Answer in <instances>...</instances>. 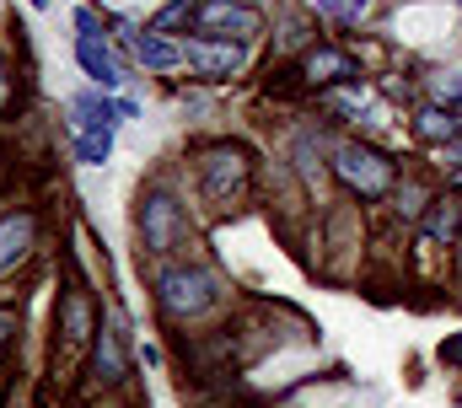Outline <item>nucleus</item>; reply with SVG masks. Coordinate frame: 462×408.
Wrapping results in <instances>:
<instances>
[{
	"instance_id": "1",
	"label": "nucleus",
	"mask_w": 462,
	"mask_h": 408,
	"mask_svg": "<svg viewBox=\"0 0 462 408\" xmlns=\"http://www.w3.org/2000/svg\"><path fill=\"white\" fill-rule=\"evenodd\" d=\"M151 291H156L162 317H172V322H199V317H210L216 306L226 301L221 274L205 269V264H162L151 274Z\"/></svg>"
},
{
	"instance_id": "2",
	"label": "nucleus",
	"mask_w": 462,
	"mask_h": 408,
	"mask_svg": "<svg viewBox=\"0 0 462 408\" xmlns=\"http://www.w3.org/2000/svg\"><path fill=\"white\" fill-rule=\"evenodd\" d=\"M328 167H334L339 189H345L349 199H360V204H382V199H393V189H398V162H393L387 151L365 145V140L334 145Z\"/></svg>"
},
{
	"instance_id": "3",
	"label": "nucleus",
	"mask_w": 462,
	"mask_h": 408,
	"mask_svg": "<svg viewBox=\"0 0 462 408\" xmlns=\"http://www.w3.org/2000/svg\"><path fill=\"white\" fill-rule=\"evenodd\" d=\"M199 194L216 204V209H226L247 194V183H253V151L247 145H236V140H216V145H205L199 151Z\"/></svg>"
},
{
	"instance_id": "4",
	"label": "nucleus",
	"mask_w": 462,
	"mask_h": 408,
	"mask_svg": "<svg viewBox=\"0 0 462 408\" xmlns=\"http://www.w3.org/2000/svg\"><path fill=\"white\" fill-rule=\"evenodd\" d=\"M140 242H145V253H156V258H172L183 242H189V209L178 204L172 189H162V183H151L145 194H140Z\"/></svg>"
},
{
	"instance_id": "5",
	"label": "nucleus",
	"mask_w": 462,
	"mask_h": 408,
	"mask_svg": "<svg viewBox=\"0 0 462 408\" xmlns=\"http://www.w3.org/2000/svg\"><path fill=\"white\" fill-rule=\"evenodd\" d=\"M97 328H103V317H97V301H92V291H87L81 280H65V291H60V306H54V333H60L54 355H60V349H65V355H81V349L97 338Z\"/></svg>"
},
{
	"instance_id": "6",
	"label": "nucleus",
	"mask_w": 462,
	"mask_h": 408,
	"mask_svg": "<svg viewBox=\"0 0 462 408\" xmlns=\"http://www.w3.org/2000/svg\"><path fill=\"white\" fill-rule=\"evenodd\" d=\"M194 27L205 38H236V43H247L253 32H263V11L247 5V0H199Z\"/></svg>"
},
{
	"instance_id": "7",
	"label": "nucleus",
	"mask_w": 462,
	"mask_h": 408,
	"mask_svg": "<svg viewBox=\"0 0 462 408\" xmlns=\"http://www.w3.org/2000/svg\"><path fill=\"white\" fill-rule=\"evenodd\" d=\"M183 65L199 70V76H210V81H226V76H236L247 65V49L236 38H205V32H194L183 43Z\"/></svg>"
},
{
	"instance_id": "8",
	"label": "nucleus",
	"mask_w": 462,
	"mask_h": 408,
	"mask_svg": "<svg viewBox=\"0 0 462 408\" xmlns=\"http://www.w3.org/2000/svg\"><path fill=\"white\" fill-rule=\"evenodd\" d=\"M92 376H97V387H124L129 382V333H124V317H103V328L92 338Z\"/></svg>"
},
{
	"instance_id": "9",
	"label": "nucleus",
	"mask_w": 462,
	"mask_h": 408,
	"mask_svg": "<svg viewBox=\"0 0 462 408\" xmlns=\"http://www.w3.org/2000/svg\"><path fill=\"white\" fill-rule=\"evenodd\" d=\"M301 76H307V87H360V65L349 60L345 49H334V43L307 49Z\"/></svg>"
},
{
	"instance_id": "10",
	"label": "nucleus",
	"mask_w": 462,
	"mask_h": 408,
	"mask_svg": "<svg viewBox=\"0 0 462 408\" xmlns=\"http://www.w3.org/2000/svg\"><path fill=\"white\" fill-rule=\"evenodd\" d=\"M32 247H38V215L32 209H5L0 215V274H11Z\"/></svg>"
},
{
	"instance_id": "11",
	"label": "nucleus",
	"mask_w": 462,
	"mask_h": 408,
	"mask_svg": "<svg viewBox=\"0 0 462 408\" xmlns=\"http://www.w3.org/2000/svg\"><path fill=\"white\" fill-rule=\"evenodd\" d=\"M420 242L425 247H457L462 242V194H436L425 220H420Z\"/></svg>"
},
{
	"instance_id": "12",
	"label": "nucleus",
	"mask_w": 462,
	"mask_h": 408,
	"mask_svg": "<svg viewBox=\"0 0 462 408\" xmlns=\"http://www.w3.org/2000/svg\"><path fill=\"white\" fill-rule=\"evenodd\" d=\"M76 65L103 87V92H114V87H124V70H118V60H114V49L103 43V38H92V32H81L76 38Z\"/></svg>"
},
{
	"instance_id": "13",
	"label": "nucleus",
	"mask_w": 462,
	"mask_h": 408,
	"mask_svg": "<svg viewBox=\"0 0 462 408\" xmlns=\"http://www.w3.org/2000/svg\"><path fill=\"white\" fill-rule=\"evenodd\" d=\"M462 134V118L457 107H441V102H425L420 113H414V140H425V145H452Z\"/></svg>"
},
{
	"instance_id": "14",
	"label": "nucleus",
	"mask_w": 462,
	"mask_h": 408,
	"mask_svg": "<svg viewBox=\"0 0 462 408\" xmlns=\"http://www.w3.org/2000/svg\"><path fill=\"white\" fill-rule=\"evenodd\" d=\"M129 43H134V60H140L145 70H178V65H183V43H172V38H162V32H134Z\"/></svg>"
},
{
	"instance_id": "15",
	"label": "nucleus",
	"mask_w": 462,
	"mask_h": 408,
	"mask_svg": "<svg viewBox=\"0 0 462 408\" xmlns=\"http://www.w3.org/2000/svg\"><path fill=\"white\" fill-rule=\"evenodd\" d=\"M430 199H436V194H430L420 178H403V183L393 189V215H398L403 226H420V220H425V209H430Z\"/></svg>"
},
{
	"instance_id": "16",
	"label": "nucleus",
	"mask_w": 462,
	"mask_h": 408,
	"mask_svg": "<svg viewBox=\"0 0 462 408\" xmlns=\"http://www.w3.org/2000/svg\"><path fill=\"white\" fill-rule=\"evenodd\" d=\"M70 113H76V129H114L118 118V102H108V97H97V92H81V97L70 102Z\"/></svg>"
},
{
	"instance_id": "17",
	"label": "nucleus",
	"mask_w": 462,
	"mask_h": 408,
	"mask_svg": "<svg viewBox=\"0 0 462 408\" xmlns=\"http://www.w3.org/2000/svg\"><path fill=\"white\" fill-rule=\"evenodd\" d=\"M114 156V129H81L76 134V162L81 167H103Z\"/></svg>"
},
{
	"instance_id": "18",
	"label": "nucleus",
	"mask_w": 462,
	"mask_h": 408,
	"mask_svg": "<svg viewBox=\"0 0 462 408\" xmlns=\"http://www.w3.org/2000/svg\"><path fill=\"white\" fill-rule=\"evenodd\" d=\"M194 11H199L194 0H167V5H162V11H156L151 22H145V32H162V38H167V32L189 27V22H194Z\"/></svg>"
},
{
	"instance_id": "19",
	"label": "nucleus",
	"mask_w": 462,
	"mask_h": 408,
	"mask_svg": "<svg viewBox=\"0 0 462 408\" xmlns=\"http://www.w3.org/2000/svg\"><path fill=\"white\" fill-rule=\"evenodd\" d=\"M430 92L441 107H462V70H436L430 76Z\"/></svg>"
},
{
	"instance_id": "20",
	"label": "nucleus",
	"mask_w": 462,
	"mask_h": 408,
	"mask_svg": "<svg viewBox=\"0 0 462 408\" xmlns=\"http://www.w3.org/2000/svg\"><path fill=\"white\" fill-rule=\"evenodd\" d=\"M436 360L452 366V371H462V333H447V338L436 344Z\"/></svg>"
},
{
	"instance_id": "21",
	"label": "nucleus",
	"mask_w": 462,
	"mask_h": 408,
	"mask_svg": "<svg viewBox=\"0 0 462 408\" xmlns=\"http://www.w3.org/2000/svg\"><path fill=\"white\" fill-rule=\"evenodd\" d=\"M16 328H22V317H16V306H0V349L16 338Z\"/></svg>"
},
{
	"instance_id": "22",
	"label": "nucleus",
	"mask_w": 462,
	"mask_h": 408,
	"mask_svg": "<svg viewBox=\"0 0 462 408\" xmlns=\"http://www.w3.org/2000/svg\"><path fill=\"white\" fill-rule=\"evenodd\" d=\"M11 102H16V81H11V65L0 60V113H11Z\"/></svg>"
},
{
	"instance_id": "23",
	"label": "nucleus",
	"mask_w": 462,
	"mask_h": 408,
	"mask_svg": "<svg viewBox=\"0 0 462 408\" xmlns=\"http://www.w3.org/2000/svg\"><path fill=\"white\" fill-rule=\"evenodd\" d=\"M441 172H462V134L452 145H441Z\"/></svg>"
},
{
	"instance_id": "24",
	"label": "nucleus",
	"mask_w": 462,
	"mask_h": 408,
	"mask_svg": "<svg viewBox=\"0 0 462 408\" xmlns=\"http://www.w3.org/2000/svg\"><path fill=\"white\" fill-rule=\"evenodd\" d=\"M76 27H81V32H92V38H97V11H76Z\"/></svg>"
},
{
	"instance_id": "25",
	"label": "nucleus",
	"mask_w": 462,
	"mask_h": 408,
	"mask_svg": "<svg viewBox=\"0 0 462 408\" xmlns=\"http://www.w3.org/2000/svg\"><path fill=\"white\" fill-rule=\"evenodd\" d=\"M27 5H32V11H43V5H49V0H27Z\"/></svg>"
},
{
	"instance_id": "26",
	"label": "nucleus",
	"mask_w": 462,
	"mask_h": 408,
	"mask_svg": "<svg viewBox=\"0 0 462 408\" xmlns=\"http://www.w3.org/2000/svg\"><path fill=\"white\" fill-rule=\"evenodd\" d=\"M247 5H258V0H247Z\"/></svg>"
},
{
	"instance_id": "27",
	"label": "nucleus",
	"mask_w": 462,
	"mask_h": 408,
	"mask_svg": "<svg viewBox=\"0 0 462 408\" xmlns=\"http://www.w3.org/2000/svg\"><path fill=\"white\" fill-rule=\"evenodd\" d=\"M457 5H462V0H457Z\"/></svg>"
}]
</instances>
